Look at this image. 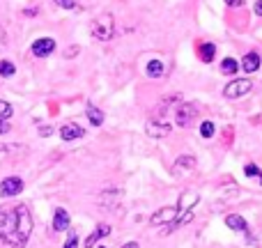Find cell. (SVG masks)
<instances>
[{
    "label": "cell",
    "mask_w": 262,
    "mask_h": 248,
    "mask_svg": "<svg viewBox=\"0 0 262 248\" xmlns=\"http://www.w3.org/2000/svg\"><path fill=\"white\" fill-rule=\"evenodd\" d=\"M32 216L26 205L0 207V248H23L30 239Z\"/></svg>",
    "instance_id": "obj_1"
},
{
    "label": "cell",
    "mask_w": 262,
    "mask_h": 248,
    "mask_svg": "<svg viewBox=\"0 0 262 248\" xmlns=\"http://www.w3.org/2000/svg\"><path fill=\"white\" fill-rule=\"evenodd\" d=\"M90 35L99 41H111L115 37V18L113 14H99L90 23Z\"/></svg>",
    "instance_id": "obj_2"
},
{
    "label": "cell",
    "mask_w": 262,
    "mask_h": 248,
    "mask_svg": "<svg viewBox=\"0 0 262 248\" xmlns=\"http://www.w3.org/2000/svg\"><path fill=\"white\" fill-rule=\"evenodd\" d=\"M180 216H182V214H180V209H177V205H172V207L157 209V212L149 216V223H152V226H157V228H166V226H172V223H175Z\"/></svg>",
    "instance_id": "obj_3"
},
{
    "label": "cell",
    "mask_w": 262,
    "mask_h": 248,
    "mask_svg": "<svg viewBox=\"0 0 262 248\" xmlns=\"http://www.w3.org/2000/svg\"><path fill=\"white\" fill-rule=\"evenodd\" d=\"M251 87H253V83H251L249 78H235V81H230L223 87V95H226L228 99H239V97L249 95Z\"/></svg>",
    "instance_id": "obj_4"
},
{
    "label": "cell",
    "mask_w": 262,
    "mask_h": 248,
    "mask_svg": "<svg viewBox=\"0 0 262 248\" xmlns=\"http://www.w3.org/2000/svg\"><path fill=\"white\" fill-rule=\"evenodd\" d=\"M172 115H175V124L177 126H191L193 124V120L198 118V108H195L193 104H180Z\"/></svg>",
    "instance_id": "obj_5"
},
{
    "label": "cell",
    "mask_w": 262,
    "mask_h": 248,
    "mask_svg": "<svg viewBox=\"0 0 262 248\" xmlns=\"http://www.w3.org/2000/svg\"><path fill=\"white\" fill-rule=\"evenodd\" d=\"M170 124L168 122H163V120H159V118H154V120H149L147 124H145V133L149 136V138H168L170 136Z\"/></svg>",
    "instance_id": "obj_6"
},
{
    "label": "cell",
    "mask_w": 262,
    "mask_h": 248,
    "mask_svg": "<svg viewBox=\"0 0 262 248\" xmlns=\"http://www.w3.org/2000/svg\"><path fill=\"white\" fill-rule=\"evenodd\" d=\"M23 191V179L21 177H5L0 182V195L3 198H12V195H18Z\"/></svg>",
    "instance_id": "obj_7"
},
{
    "label": "cell",
    "mask_w": 262,
    "mask_h": 248,
    "mask_svg": "<svg viewBox=\"0 0 262 248\" xmlns=\"http://www.w3.org/2000/svg\"><path fill=\"white\" fill-rule=\"evenodd\" d=\"M195 166H198L195 156H180L172 166V172H175V177H189L195 170Z\"/></svg>",
    "instance_id": "obj_8"
},
{
    "label": "cell",
    "mask_w": 262,
    "mask_h": 248,
    "mask_svg": "<svg viewBox=\"0 0 262 248\" xmlns=\"http://www.w3.org/2000/svg\"><path fill=\"white\" fill-rule=\"evenodd\" d=\"M55 51V39H51V37H39V39H35V44H32V55L35 58H46V55H51Z\"/></svg>",
    "instance_id": "obj_9"
},
{
    "label": "cell",
    "mask_w": 262,
    "mask_h": 248,
    "mask_svg": "<svg viewBox=\"0 0 262 248\" xmlns=\"http://www.w3.org/2000/svg\"><path fill=\"white\" fill-rule=\"evenodd\" d=\"M198 198L200 195L195 193V191H184V193L180 195V200H177V209H180V214L193 212V207L198 205Z\"/></svg>",
    "instance_id": "obj_10"
},
{
    "label": "cell",
    "mask_w": 262,
    "mask_h": 248,
    "mask_svg": "<svg viewBox=\"0 0 262 248\" xmlns=\"http://www.w3.org/2000/svg\"><path fill=\"white\" fill-rule=\"evenodd\" d=\"M85 136V129H83L81 124H74V122H67L62 124V129H60V138L62 140H78Z\"/></svg>",
    "instance_id": "obj_11"
},
{
    "label": "cell",
    "mask_w": 262,
    "mask_h": 248,
    "mask_svg": "<svg viewBox=\"0 0 262 248\" xmlns=\"http://www.w3.org/2000/svg\"><path fill=\"white\" fill-rule=\"evenodd\" d=\"M198 58L200 62H212L214 58H216V44H212V41H203V44H198Z\"/></svg>",
    "instance_id": "obj_12"
},
{
    "label": "cell",
    "mask_w": 262,
    "mask_h": 248,
    "mask_svg": "<svg viewBox=\"0 0 262 248\" xmlns=\"http://www.w3.org/2000/svg\"><path fill=\"white\" fill-rule=\"evenodd\" d=\"M145 72H147L149 78H163V76H166V72H168V67L159 58H154V60H149V62H147Z\"/></svg>",
    "instance_id": "obj_13"
},
{
    "label": "cell",
    "mask_w": 262,
    "mask_h": 248,
    "mask_svg": "<svg viewBox=\"0 0 262 248\" xmlns=\"http://www.w3.org/2000/svg\"><path fill=\"white\" fill-rule=\"evenodd\" d=\"M53 230H58V232L69 230V214L62 207H58L53 212Z\"/></svg>",
    "instance_id": "obj_14"
},
{
    "label": "cell",
    "mask_w": 262,
    "mask_h": 248,
    "mask_svg": "<svg viewBox=\"0 0 262 248\" xmlns=\"http://www.w3.org/2000/svg\"><path fill=\"white\" fill-rule=\"evenodd\" d=\"M226 226L230 228V230H237V232H246V230H249L246 218L239 216V214H228V216H226Z\"/></svg>",
    "instance_id": "obj_15"
},
{
    "label": "cell",
    "mask_w": 262,
    "mask_h": 248,
    "mask_svg": "<svg viewBox=\"0 0 262 248\" xmlns=\"http://www.w3.org/2000/svg\"><path fill=\"white\" fill-rule=\"evenodd\" d=\"M108 235H111V226H106V223L97 226V230L85 239V248H95V246H97V241H99L101 237H108Z\"/></svg>",
    "instance_id": "obj_16"
},
{
    "label": "cell",
    "mask_w": 262,
    "mask_h": 248,
    "mask_svg": "<svg viewBox=\"0 0 262 248\" xmlns=\"http://www.w3.org/2000/svg\"><path fill=\"white\" fill-rule=\"evenodd\" d=\"M242 69H244L246 74H253L260 69V55L258 53H246L244 60H242Z\"/></svg>",
    "instance_id": "obj_17"
},
{
    "label": "cell",
    "mask_w": 262,
    "mask_h": 248,
    "mask_svg": "<svg viewBox=\"0 0 262 248\" xmlns=\"http://www.w3.org/2000/svg\"><path fill=\"white\" fill-rule=\"evenodd\" d=\"M88 120H90V124L92 126H101L104 124V113H101L97 106H88Z\"/></svg>",
    "instance_id": "obj_18"
},
{
    "label": "cell",
    "mask_w": 262,
    "mask_h": 248,
    "mask_svg": "<svg viewBox=\"0 0 262 248\" xmlns=\"http://www.w3.org/2000/svg\"><path fill=\"white\" fill-rule=\"evenodd\" d=\"M221 72L228 74V76H235V74L239 72V62H237L235 58H226V60L221 62Z\"/></svg>",
    "instance_id": "obj_19"
},
{
    "label": "cell",
    "mask_w": 262,
    "mask_h": 248,
    "mask_svg": "<svg viewBox=\"0 0 262 248\" xmlns=\"http://www.w3.org/2000/svg\"><path fill=\"white\" fill-rule=\"evenodd\" d=\"M14 74H16V67H14L9 60H0V76L9 78V76H14Z\"/></svg>",
    "instance_id": "obj_20"
},
{
    "label": "cell",
    "mask_w": 262,
    "mask_h": 248,
    "mask_svg": "<svg viewBox=\"0 0 262 248\" xmlns=\"http://www.w3.org/2000/svg\"><path fill=\"white\" fill-rule=\"evenodd\" d=\"M214 133H216V126H214V122H203L200 124V136L203 138H214Z\"/></svg>",
    "instance_id": "obj_21"
},
{
    "label": "cell",
    "mask_w": 262,
    "mask_h": 248,
    "mask_svg": "<svg viewBox=\"0 0 262 248\" xmlns=\"http://www.w3.org/2000/svg\"><path fill=\"white\" fill-rule=\"evenodd\" d=\"M12 113H14L12 104H7V101H0V122H7V120L12 118Z\"/></svg>",
    "instance_id": "obj_22"
},
{
    "label": "cell",
    "mask_w": 262,
    "mask_h": 248,
    "mask_svg": "<svg viewBox=\"0 0 262 248\" xmlns=\"http://www.w3.org/2000/svg\"><path fill=\"white\" fill-rule=\"evenodd\" d=\"M64 248H78V235L74 230H69V237L64 241Z\"/></svg>",
    "instance_id": "obj_23"
},
{
    "label": "cell",
    "mask_w": 262,
    "mask_h": 248,
    "mask_svg": "<svg viewBox=\"0 0 262 248\" xmlns=\"http://www.w3.org/2000/svg\"><path fill=\"white\" fill-rule=\"evenodd\" d=\"M244 175L246 177H258L260 175V168L255 166V163H246V166H244Z\"/></svg>",
    "instance_id": "obj_24"
},
{
    "label": "cell",
    "mask_w": 262,
    "mask_h": 248,
    "mask_svg": "<svg viewBox=\"0 0 262 248\" xmlns=\"http://www.w3.org/2000/svg\"><path fill=\"white\" fill-rule=\"evenodd\" d=\"M58 7H62V9H74L76 7V0H53Z\"/></svg>",
    "instance_id": "obj_25"
},
{
    "label": "cell",
    "mask_w": 262,
    "mask_h": 248,
    "mask_svg": "<svg viewBox=\"0 0 262 248\" xmlns=\"http://www.w3.org/2000/svg\"><path fill=\"white\" fill-rule=\"evenodd\" d=\"M226 5H228V7H242V5H244V0H226Z\"/></svg>",
    "instance_id": "obj_26"
},
{
    "label": "cell",
    "mask_w": 262,
    "mask_h": 248,
    "mask_svg": "<svg viewBox=\"0 0 262 248\" xmlns=\"http://www.w3.org/2000/svg\"><path fill=\"white\" fill-rule=\"evenodd\" d=\"M51 133H53V129H51V126H41V129H39V136H44V138H46V136H51Z\"/></svg>",
    "instance_id": "obj_27"
},
{
    "label": "cell",
    "mask_w": 262,
    "mask_h": 248,
    "mask_svg": "<svg viewBox=\"0 0 262 248\" xmlns=\"http://www.w3.org/2000/svg\"><path fill=\"white\" fill-rule=\"evenodd\" d=\"M7 131H12V129H9V124L7 122H0V136H5Z\"/></svg>",
    "instance_id": "obj_28"
},
{
    "label": "cell",
    "mask_w": 262,
    "mask_h": 248,
    "mask_svg": "<svg viewBox=\"0 0 262 248\" xmlns=\"http://www.w3.org/2000/svg\"><path fill=\"white\" fill-rule=\"evenodd\" d=\"M76 53H78L76 46H74V49H67V51H64V58H72V55H76Z\"/></svg>",
    "instance_id": "obj_29"
},
{
    "label": "cell",
    "mask_w": 262,
    "mask_h": 248,
    "mask_svg": "<svg viewBox=\"0 0 262 248\" xmlns=\"http://www.w3.org/2000/svg\"><path fill=\"white\" fill-rule=\"evenodd\" d=\"M253 12H255V14H258V16H262V0H258V3H255Z\"/></svg>",
    "instance_id": "obj_30"
},
{
    "label": "cell",
    "mask_w": 262,
    "mask_h": 248,
    "mask_svg": "<svg viewBox=\"0 0 262 248\" xmlns=\"http://www.w3.org/2000/svg\"><path fill=\"white\" fill-rule=\"evenodd\" d=\"M122 248H140L138 244H136V241H129V244H124Z\"/></svg>",
    "instance_id": "obj_31"
},
{
    "label": "cell",
    "mask_w": 262,
    "mask_h": 248,
    "mask_svg": "<svg viewBox=\"0 0 262 248\" xmlns=\"http://www.w3.org/2000/svg\"><path fill=\"white\" fill-rule=\"evenodd\" d=\"M0 44H5V32H3V28H0Z\"/></svg>",
    "instance_id": "obj_32"
},
{
    "label": "cell",
    "mask_w": 262,
    "mask_h": 248,
    "mask_svg": "<svg viewBox=\"0 0 262 248\" xmlns=\"http://www.w3.org/2000/svg\"><path fill=\"white\" fill-rule=\"evenodd\" d=\"M258 177H260V184H262V172H260V175H258Z\"/></svg>",
    "instance_id": "obj_33"
},
{
    "label": "cell",
    "mask_w": 262,
    "mask_h": 248,
    "mask_svg": "<svg viewBox=\"0 0 262 248\" xmlns=\"http://www.w3.org/2000/svg\"><path fill=\"white\" fill-rule=\"evenodd\" d=\"M99 248H106V246H99Z\"/></svg>",
    "instance_id": "obj_34"
}]
</instances>
